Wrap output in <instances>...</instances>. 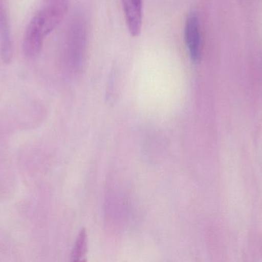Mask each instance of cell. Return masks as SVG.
Wrapping results in <instances>:
<instances>
[{"mask_svg": "<svg viewBox=\"0 0 262 262\" xmlns=\"http://www.w3.org/2000/svg\"><path fill=\"white\" fill-rule=\"evenodd\" d=\"M45 36L44 15L41 10L31 19L25 33L23 52L28 59H34L39 55Z\"/></svg>", "mask_w": 262, "mask_h": 262, "instance_id": "cell-1", "label": "cell"}, {"mask_svg": "<svg viewBox=\"0 0 262 262\" xmlns=\"http://www.w3.org/2000/svg\"><path fill=\"white\" fill-rule=\"evenodd\" d=\"M85 25L81 20L72 25L69 37V58L72 59L74 69H81L84 62L86 47Z\"/></svg>", "mask_w": 262, "mask_h": 262, "instance_id": "cell-2", "label": "cell"}, {"mask_svg": "<svg viewBox=\"0 0 262 262\" xmlns=\"http://www.w3.org/2000/svg\"><path fill=\"white\" fill-rule=\"evenodd\" d=\"M185 40L191 59L198 63L202 55V38L200 22L195 14H191L186 19Z\"/></svg>", "mask_w": 262, "mask_h": 262, "instance_id": "cell-3", "label": "cell"}, {"mask_svg": "<svg viewBox=\"0 0 262 262\" xmlns=\"http://www.w3.org/2000/svg\"><path fill=\"white\" fill-rule=\"evenodd\" d=\"M69 7V0H45L41 9L45 20V32L49 35L64 18Z\"/></svg>", "mask_w": 262, "mask_h": 262, "instance_id": "cell-4", "label": "cell"}, {"mask_svg": "<svg viewBox=\"0 0 262 262\" xmlns=\"http://www.w3.org/2000/svg\"><path fill=\"white\" fill-rule=\"evenodd\" d=\"M122 3L129 32L133 36H137L143 21L142 0H122Z\"/></svg>", "mask_w": 262, "mask_h": 262, "instance_id": "cell-5", "label": "cell"}, {"mask_svg": "<svg viewBox=\"0 0 262 262\" xmlns=\"http://www.w3.org/2000/svg\"><path fill=\"white\" fill-rule=\"evenodd\" d=\"M87 235H86L85 231L82 230L77 239L75 243V248H74L73 253H72V258L74 261H77L81 260L82 257H84L87 249Z\"/></svg>", "mask_w": 262, "mask_h": 262, "instance_id": "cell-6", "label": "cell"}]
</instances>
